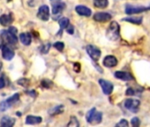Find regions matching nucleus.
Masks as SVG:
<instances>
[{
	"instance_id": "obj_27",
	"label": "nucleus",
	"mask_w": 150,
	"mask_h": 127,
	"mask_svg": "<svg viewBox=\"0 0 150 127\" xmlns=\"http://www.w3.org/2000/svg\"><path fill=\"white\" fill-rule=\"evenodd\" d=\"M54 47H55L58 51H63V49H64V42H57L54 43Z\"/></svg>"
},
{
	"instance_id": "obj_3",
	"label": "nucleus",
	"mask_w": 150,
	"mask_h": 127,
	"mask_svg": "<svg viewBox=\"0 0 150 127\" xmlns=\"http://www.w3.org/2000/svg\"><path fill=\"white\" fill-rule=\"evenodd\" d=\"M1 38L6 44H16L18 42V37L16 35V33H13L10 31L9 29L6 31L1 32Z\"/></svg>"
},
{
	"instance_id": "obj_10",
	"label": "nucleus",
	"mask_w": 150,
	"mask_h": 127,
	"mask_svg": "<svg viewBox=\"0 0 150 127\" xmlns=\"http://www.w3.org/2000/svg\"><path fill=\"white\" fill-rule=\"evenodd\" d=\"M14 55H15L14 51L7 44L3 45V47H2V56H3L4 59H6L7 61H10L14 57Z\"/></svg>"
},
{
	"instance_id": "obj_23",
	"label": "nucleus",
	"mask_w": 150,
	"mask_h": 127,
	"mask_svg": "<svg viewBox=\"0 0 150 127\" xmlns=\"http://www.w3.org/2000/svg\"><path fill=\"white\" fill-rule=\"evenodd\" d=\"M63 111H64V106L58 105L51 109L49 112H50V115H57V114H61Z\"/></svg>"
},
{
	"instance_id": "obj_29",
	"label": "nucleus",
	"mask_w": 150,
	"mask_h": 127,
	"mask_svg": "<svg viewBox=\"0 0 150 127\" xmlns=\"http://www.w3.org/2000/svg\"><path fill=\"white\" fill-rule=\"evenodd\" d=\"M129 125V123L125 120V119H121L117 124H116V126H117V127H127Z\"/></svg>"
},
{
	"instance_id": "obj_33",
	"label": "nucleus",
	"mask_w": 150,
	"mask_h": 127,
	"mask_svg": "<svg viewBox=\"0 0 150 127\" xmlns=\"http://www.w3.org/2000/svg\"><path fill=\"white\" fill-rule=\"evenodd\" d=\"M81 70V66H80V64L79 63H75L74 64V71L76 72V73H79Z\"/></svg>"
},
{
	"instance_id": "obj_34",
	"label": "nucleus",
	"mask_w": 150,
	"mask_h": 127,
	"mask_svg": "<svg viewBox=\"0 0 150 127\" xmlns=\"http://www.w3.org/2000/svg\"><path fill=\"white\" fill-rule=\"evenodd\" d=\"M126 95H135V91H134V89H132V88H128L127 90H126Z\"/></svg>"
},
{
	"instance_id": "obj_32",
	"label": "nucleus",
	"mask_w": 150,
	"mask_h": 127,
	"mask_svg": "<svg viewBox=\"0 0 150 127\" xmlns=\"http://www.w3.org/2000/svg\"><path fill=\"white\" fill-rule=\"evenodd\" d=\"M66 31H67V33L68 34H73V32H74V28H73V26H71V25H69L68 27H67V28H66Z\"/></svg>"
},
{
	"instance_id": "obj_20",
	"label": "nucleus",
	"mask_w": 150,
	"mask_h": 127,
	"mask_svg": "<svg viewBox=\"0 0 150 127\" xmlns=\"http://www.w3.org/2000/svg\"><path fill=\"white\" fill-rule=\"evenodd\" d=\"M109 5L108 0H94V6L96 8L103 9L106 8Z\"/></svg>"
},
{
	"instance_id": "obj_28",
	"label": "nucleus",
	"mask_w": 150,
	"mask_h": 127,
	"mask_svg": "<svg viewBox=\"0 0 150 127\" xmlns=\"http://www.w3.org/2000/svg\"><path fill=\"white\" fill-rule=\"evenodd\" d=\"M42 87H43L45 88H50L52 87V82L49 80H43L42 81Z\"/></svg>"
},
{
	"instance_id": "obj_4",
	"label": "nucleus",
	"mask_w": 150,
	"mask_h": 127,
	"mask_svg": "<svg viewBox=\"0 0 150 127\" xmlns=\"http://www.w3.org/2000/svg\"><path fill=\"white\" fill-rule=\"evenodd\" d=\"M140 102L137 99H126L124 102V106L126 109L132 113H136L139 109Z\"/></svg>"
},
{
	"instance_id": "obj_26",
	"label": "nucleus",
	"mask_w": 150,
	"mask_h": 127,
	"mask_svg": "<svg viewBox=\"0 0 150 127\" xmlns=\"http://www.w3.org/2000/svg\"><path fill=\"white\" fill-rule=\"evenodd\" d=\"M80 123L77 120V118L75 116H71L70 119V123H68V126H79Z\"/></svg>"
},
{
	"instance_id": "obj_16",
	"label": "nucleus",
	"mask_w": 150,
	"mask_h": 127,
	"mask_svg": "<svg viewBox=\"0 0 150 127\" xmlns=\"http://www.w3.org/2000/svg\"><path fill=\"white\" fill-rule=\"evenodd\" d=\"M13 13L3 14L0 16V24H1L3 27H7L9 25H11L13 23Z\"/></svg>"
},
{
	"instance_id": "obj_14",
	"label": "nucleus",
	"mask_w": 150,
	"mask_h": 127,
	"mask_svg": "<svg viewBox=\"0 0 150 127\" xmlns=\"http://www.w3.org/2000/svg\"><path fill=\"white\" fill-rule=\"evenodd\" d=\"M75 11L79 15L83 17H90L92 14V11L85 6H77L75 7Z\"/></svg>"
},
{
	"instance_id": "obj_35",
	"label": "nucleus",
	"mask_w": 150,
	"mask_h": 127,
	"mask_svg": "<svg viewBox=\"0 0 150 127\" xmlns=\"http://www.w3.org/2000/svg\"><path fill=\"white\" fill-rule=\"evenodd\" d=\"M28 94H29L30 95H32V96H35V91H28V92H27Z\"/></svg>"
},
{
	"instance_id": "obj_13",
	"label": "nucleus",
	"mask_w": 150,
	"mask_h": 127,
	"mask_svg": "<svg viewBox=\"0 0 150 127\" xmlns=\"http://www.w3.org/2000/svg\"><path fill=\"white\" fill-rule=\"evenodd\" d=\"M117 65V59L114 56L109 55V56H106L105 58L103 59V66L105 67L112 68V67H115Z\"/></svg>"
},
{
	"instance_id": "obj_37",
	"label": "nucleus",
	"mask_w": 150,
	"mask_h": 127,
	"mask_svg": "<svg viewBox=\"0 0 150 127\" xmlns=\"http://www.w3.org/2000/svg\"><path fill=\"white\" fill-rule=\"evenodd\" d=\"M1 68H2V62L0 61V71H1Z\"/></svg>"
},
{
	"instance_id": "obj_12",
	"label": "nucleus",
	"mask_w": 150,
	"mask_h": 127,
	"mask_svg": "<svg viewBox=\"0 0 150 127\" xmlns=\"http://www.w3.org/2000/svg\"><path fill=\"white\" fill-rule=\"evenodd\" d=\"M93 19L96 22H107L111 20V15L108 13H96L94 14Z\"/></svg>"
},
{
	"instance_id": "obj_24",
	"label": "nucleus",
	"mask_w": 150,
	"mask_h": 127,
	"mask_svg": "<svg viewBox=\"0 0 150 127\" xmlns=\"http://www.w3.org/2000/svg\"><path fill=\"white\" fill-rule=\"evenodd\" d=\"M50 47H51L50 43V42H46V43H44V44L41 47L40 50H41V52H42V54H47V53L49 52V50L50 49Z\"/></svg>"
},
{
	"instance_id": "obj_7",
	"label": "nucleus",
	"mask_w": 150,
	"mask_h": 127,
	"mask_svg": "<svg viewBox=\"0 0 150 127\" xmlns=\"http://www.w3.org/2000/svg\"><path fill=\"white\" fill-rule=\"evenodd\" d=\"M37 17L42 21L49 20V19H50V8H49V6L46 5L40 6L38 13H37Z\"/></svg>"
},
{
	"instance_id": "obj_11",
	"label": "nucleus",
	"mask_w": 150,
	"mask_h": 127,
	"mask_svg": "<svg viewBox=\"0 0 150 127\" xmlns=\"http://www.w3.org/2000/svg\"><path fill=\"white\" fill-rule=\"evenodd\" d=\"M65 8V4L61 2V1H57V2H54L52 3V14L55 16L60 15L63 11Z\"/></svg>"
},
{
	"instance_id": "obj_8",
	"label": "nucleus",
	"mask_w": 150,
	"mask_h": 127,
	"mask_svg": "<svg viewBox=\"0 0 150 127\" xmlns=\"http://www.w3.org/2000/svg\"><path fill=\"white\" fill-rule=\"evenodd\" d=\"M150 10V7H144V6H127L125 8V13L126 14H138L146 11Z\"/></svg>"
},
{
	"instance_id": "obj_2",
	"label": "nucleus",
	"mask_w": 150,
	"mask_h": 127,
	"mask_svg": "<svg viewBox=\"0 0 150 127\" xmlns=\"http://www.w3.org/2000/svg\"><path fill=\"white\" fill-rule=\"evenodd\" d=\"M86 119L90 124H98L103 120V114L97 111L96 108H93L87 113Z\"/></svg>"
},
{
	"instance_id": "obj_18",
	"label": "nucleus",
	"mask_w": 150,
	"mask_h": 127,
	"mask_svg": "<svg viewBox=\"0 0 150 127\" xmlns=\"http://www.w3.org/2000/svg\"><path fill=\"white\" fill-rule=\"evenodd\" d=\"M20 40L22 42V44H24L26 46H28L31 43L32 36H31V35L29 33H21L20 35Z\"/></svg>"
},
{
	"instance_id": "obj_15",
	"label": "nucleus",
	"mask_w": 150,
	"mask_h": 127,
	"mask_svg": "<svg viewBox=\"0 0 150 127\" xmlns=\"http://www.w3.org/2000/svg\"><path fill=\"white\" fill-rule=\"evenodd\" d=\"M115 77L118 80H125V81H130L133 80V76L127 73V72H121V71H117L115 73Z\"/></svg>"
},
{
	"instance_id": "obj_38",
	"label": "nucleus",
	"mask_w": 150,
	"mask_h": 127,
	"mask_svg": "<svg viewBox=\"0 0 150 127\" xmlns=\"http://www.w3.org/2000/svg\"><path fill=\"white\" fill-rule=\"evenodd\" d=\"M7 1H8V2H10V1H11V0H7Z\"/></svg>"
},
{
	"instance_id": "obj_31",
	"label": "nucleus",
	"mask_w": 150,
	"mask_h": 127,
	"mask_svg": "<svg viewBox=\"0 0 150 127\" xmlns=\"http://www.w3.org/2000/svg\"><path fill=\"white\" fill-rule=\"evenodd\" d=\"M6 87V81L4 77H0V89H2Z\"/></svg>"
},
{
	"instance_id": "obj_1",
	"label": "nucleus",
	"mask_w": 150,
	"mask_h": 127,
	"mask_svg": "<svg viewBox=\"0 0 150 127\" xmlns=\"http://www.w3.org/2000/svg\"><path fill=\"white\" fill-rule=\"evenodd\" d=\"M106 35L110 41H117L120 37V27L117 21H111L107 31Z\"/></svg>"
},
{
	"instance_id": "obj_36",
	"label": "nucleus",
	"mask_w": 150,
	"mask_h": 127,
	"mask_svg": "<svg viewBox=\"0 0 150 127\" xmlns=\"http://www.w3.org/2000/svg\"><path fill=\"white\" fill-rule=\"evenodd\" d=\"M50 1H51L52 3H54V2H57V1H60V0H50Z\"/></svg>"
},
{
	"instance_id": "obj_19",
	"label": "nucleus",
	"mask_w": 150,
	"mask_h": 127,
	"mask_svg": "<svg viewBox=\"0 0 150 127\" xmlns=\"http://www.w3.org/2000/svg\"><path fill=\"white\" fill-rule=\"evenodd\" d=\"M42 118L41 116H28L26 118V123L27 124H38L42 122Z\"/></svg>"
},
{
	"instance_id": "obj_30",
	"label": "nucleus",
	"mask_w": 150,
	"mask_h": 127,
	"mask_svg": "<svg viewBox=\"0 0 150 127\" xmlns=\"http://www.w3.org/2000/svg\"><path fill=\"white\" fill-rule=\"evenodd\" d=\"M139 124H140V121H139V117H133L132 119V126H134V127H138V126H139Z\"/></svg>"
},
{
	"instance_id": "obj_25",
	"label": "nucleus",
	"mask_w": 150,
	"mask_h": 127,
	"mask_svg": "<svg viewBox=\"0 0 150 127\" xmlns=\"http://www.w3.org/2000/svg\"><path fill=\"white\" fill-rule=\"evenodd\" d=\"M17 82L19 85H21L22 87H28L29 86V80H28L26 78H22V79L19 80Z\"/></svg>"
},
{
	"instance_id": "obj_17",
	"label": "nucleus",
	"mask_w": 150,
	"mask_h": 127,
	"mask_svg": "<svg viewBox=\"0 0 150 127\" xmlns=\"http://www.w3.org/2000/svg\"><path fill=\"white\" fill-rule=\"evenodd\" d=\"M15 123V119L10 116H4L0 121V125L4 127H11L13 126Z\"/></svg>"
},
{
	"instance_id": "obj_22",
	"label": "nucleus",
	"mask_w": 150,
	"mask_h": 127,
	"mask_svg": "<svg viewBox=\"0 0 150 127\" xmlns=\"http://www.w3.org/2000/svg\"><path fill=\"white\" fill-rule=\"evenodd\" d=\"M58 23H59V26H60L61 29H66L67 27L70 25V20H69L68 18L63 17V18H61V19L58 20Z\"/></svg>"
},
{
	"instance_id": "obj_21",
	"label": "nucleus",
	"mask_w": 150,
	"mask_h": 127,
	"mask_svg": "<svg viewBox=\"0 0 150 127\" xmlns=\"http://www.w3.org/2000/svg\"><path fill=\"white\" fill-rule=\"evenodd\" d=\"M142 17H130V18H125L123 19L124 21L126 22H130L132 24H136V25H139L142 22Z\"/></svg>"
},
{
	"instance_id": "obj_5",
	"label": "nucleus",
	"mask_w": 150,
	"mask_h": 127,
	"mask_svg": "<svg viewBox=\"0 0 150 127\" xmlns=\"http://www.w3.org/2000/svg\"><path fill=\"white\" fill-rule=\"evenodd\" d=\"M19 98H20V95L19 94H14L13 96L9 97L7 100L3 101L1 103H0V111L7 110L13 104H14L15 102H17L19 101Z\"/></svg>"
},
{
	"instance_id": "obj_9",
	"label": "nucleus",
	"mask_w": 150,
	"mask_h": 127,
	"mask_svg": "<svg viewBox=\"0 0 150 127\" xmlns=\"http://www.w3.org/2000/svg\"><path fill=\"white\" fill-rule=\"evenodd\" d=\"M99 84L102 87V89H103V92L104 95H110L112 93V91H113V85H112L111 82L101 79V80H99Z\"/></svg>"
},
{
	"instance_id": "obj_6",
	"label": "nucleus",
	"mask_w": 150,
	"mask_h": 127,
	"mask_svg": "<svg viewBox=\"0 0 150 127\" xmlns=\"http://www.w3.org/2000/svg\"><path fill=\"white\" fill-rule=\"evenodd\" d=\"M86 49H87V52H88V56L91 57V59H93L94 61H98L99 60L102 52L97 47H96L94 45H88Z\"/></svg>"
}]
</instances>
